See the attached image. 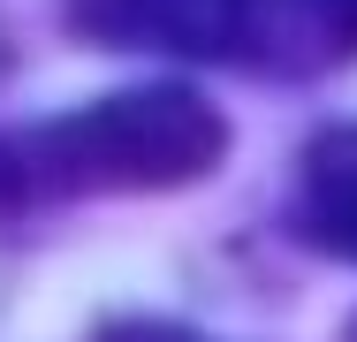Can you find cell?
Listing matches in <instances>:
<instances>
[{
  "mask_svg": "<svg viewBox=\"0 0 357 342\" xmlns=\"http://www.w3.org/2000/svg\"><path fill=\"white\" fill-rule=\"evenodd\" d=\"M228 152V114L190 84H137L91 107L0 130V213H54L76 198L190 191Z\"/></svg>",
  "mask_w": 357,
  "mask_h": 342,
  "instance_id": "obj_1",
  "label": "cell"
},
{
  "mask_svg": "<svg viewBox=\"0 0 357 342\" xmlns=\"http://www.w3.org/2000/svg\"><path fill=\"white\" fill-rule=\"evenodd\" d=\"M69 15L107 46H175L266 76H319L357 54V0H69Z\"/></svg>",
  "mask_w": 357,
  "mask_h": 342,
  "instance_id": "obj_2",
  "label": "cell"
},
{
  "mask_svg": "<svg viewBox=\"0 0 357 342\" xmlns=\"http://www.w3.org/2000/svg\"><path fill=\"white\" fill-rule=\"evenodd\" d=\"M289 236L357 267V122H327L296 152L289 191Z\"/></svg>",
  "mask_w": 357,
  "mask_h": 342,
  "instance_id": "obj_3",
  "label": "cell"
},
{
  "mask_svg": "<svg viewBox=\"0 0 357 342\" xmlns=\"http://www.w3.org/2000/svg\"><path fill=\"white\" fill-rule=\"evenodd\" d=\"M84 342H206V335L183 327V320H107V327H91Z\"/></svg>",
  "mask_w": 357,
  "mask_h": 342,
  "instance_id": "obj_4",
  "label": "cell"
},
{
  "mask_svg": "<svg viewBox=\"0 0 357 342\" xmlns=\"http://www.w3.org/2000/svg\"><path fill=\"white\" fill-rule=\"evenodd\" d=\"M342 342H357V312H350V320H342Z\"/></svg>",
  "mask_w": 357,
  "mask_h": 342,
  "instance_id": "obj_5",
  "label": "cell"
}]
</instances>
